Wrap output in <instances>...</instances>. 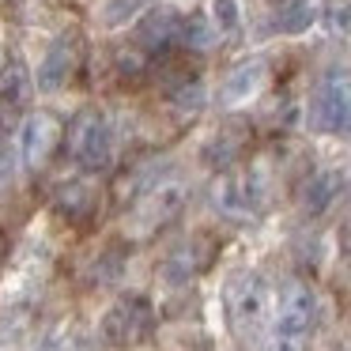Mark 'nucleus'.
Wrapping results in <instances>:
<instances>
[{
	"mask_svg": "<svg viewBox=\"0 0 351 351\" xmlns=\"http://www.w3.org/2000/svg\"><path fill=\"white\" fill-rule=\"evenodd\" d=\"M268 302H272V291H268L265 276L257 272H242L230 280L227 287V310H230V321H234L238 332L253 336L261 325L268 321Z\"/></svg>",
	"mask_w": 351,
	"mask_h": 351,
	"instance_id": "nucleus-1",
	"label": "nucleus"
},
{
	"mask_svg": "<svg viewBox=\"0 0 351 351\" xmlns=\"http://www.w3.org/2000/svg\"><path fill=\"white\" fill-rule=\"evenodd\" d=\"M155 325V313H152V302L140 295H121L106 313H102V336L106 343L114 348H132L140 343Z\"/></svg>",
	"mask_w": 351,
	"mask_h": 351,
	"instance_id": "nucleus-2",
	"label": "nucleus"
},
{
	"mask_svg": "<svg viewBox=\"0 0 351 351\" xmlns=\"http://www.w3.org/2000/svg\"><path fill=\"white\" fill-rule=\"evenodd\" d=\"M69 155L84 170H99L110 162V125L99 110H80L76 121L69 125Z\"/></svg>",
	"mask_w": 351,
	"mask_h": 351,
	"instance_id": "nucleus-3",
	"label": "nucleus"
},
{
	"mask_svg": "<svg viewBox=\"0 0 351 351\" xmlns=\"http://www.w3.org/2000/svg\"><path fill=\"white\" fill-rule=\"evenodd\" d=\"M310 125L317 132L351 129V72H332L310 102Z\"/></svg>",
	"mask_w": 351,
	"mask_h": 351,
	"instance_id": "nucleus-4",
	"label": "nucleus"
},
{
	"mask_svg": "<svg viewBox=\"0 0 351 351\" xmlns=\"http://www.w3.org/2000/svg\"><path fill=\"white\" fill-rule=\"evenodd\" d=\"M313 321H317V298L302 280H291L280 287L276 295V310H272V332H287V336H310Z\"/></svg>",
	"mask_w": 351,
	"mask_h": 351,
	"instance_id": "nucleus-5",
	"label": "nucleus"
},
{
	"mask_svg": "<svg viewBox=\"0 0 351 351\" xmlns=\"http://www.w3.org/2000/svg\"><path fill=\"white\" fill-rule=\"evenodd\" d=\"M212 200L223 215H234V219H253L265 204V178L253 170V174H223L212 185Z\"/></svg>",
	"mask_w": 351,
	"mask_h": 351,
	"instance_id": "nucleus-6",
	"label": "nucleus"
},
{
	"mask_svg": "<svg viewBox=\"0 0 351 351\" xmlns=\"http://www.w3.org/2000/svg\"><path fill=\"white\" fill-rule=\"evenodd\" d=\"M61 144V125L49 114H31L19 129V159L27 170H42Z\"/></svg>",
	"mask_w": 351,
	"mask_h": 351,
	"instance_id": "nucleus-7",
	"label": "nucleus"
},
{
	"mask_svg": "<svg viewBox=\"0 0 351 351\" xmlns=\"http://www.w3.org/2000/svg\"><path fill=\"white\" fill-rule=\"evenodd\" d=\"M185 204V189L174 182H162V185H152L144 197H136V212H132V227L144 234V230H155L162 223H170Z\"/></svg>",
	"mask_w": 351,
	"mask_h": 351,
	"instance_id": "nucleus-8",
	"label": "nucleus"
},
{
	"mask_svg": "<svg viewBox=\"0 0 351 351\" xmlns=\"http://www.w3.org/2000/svg\"><path fill=\"white\" fill-rule=\"evenodd\" d=\"M53 208L64 215V219L72 223H84L95 215V208H99V185L87 182V178H80V182H69L61 185V189L53 193Z\"/></svg>",
	"mask_w": 351,
	"mask_h": 351,
	"instance_id": "nucleus-9",
	"label": "nucleus"
},
{
	"mask_svg": "<svg viewBox=\"0 0 351 351\" xmlns=\"http://www.w3.org/2000/svg\"><path fill=\"white\" fill-rule=\"evenodd\" d=\"M261 87H265V64L250 61V64H242V69L230 72V80L223 84L219 99H223V106H242V102L257 99Z\"/></svg>",
	"mask_w": 351,
	"mask_h": 351,
	"instance_id": "nucleus-10",
	"label": "nucleus"
},
{
	"mask_svg": "<svg viewBox=\"0 0 351 351\" xmlns=\"http://www.w3.org/2000/svg\"><path fill=\"white\" fill-rule=\"evenodd\" d=\"M72 64H76V49H72L69 38H61L46 53V61H42V69H38V91L49 95V91H57V87H64L72 76Z\"/></svg>",
	"mask_w": 351,
	"mask_h": 351,
	"instance_id": "nucleus-11",
	"label": "nucleus"
},
{
	"mask_svg": "<svg viewBox=\"0 0 351 351\" xmlns=\"http://www.w3.org/2000/svg\"><path fill=\"white\" fill-rule=\"evenodd\" d=\"M200 265H204V245L200 242H185L182 250H174L170 253V261L162 265V272H159V280L167 283V287H182V283H189L193 276L200 272Z\"/></svg>",
	"mask_w": 351,
	"mask_h": 351,
	"instance_id": "nucleus-12",
	"label": "nucleus"
},
{
	"mask_svg": "<svg viewBox=\"0 0 351 351\" xmlns=\"http://www.w3.org/2000/svg\"><path fill=\"white\" fill-rule=\"evenodd\" d=\"M182 34V19L174 16L170 8H159V12H152V16L140 23V42H144L147 49H162V46H170V42Z\"/></svg>",
	"mask_w": 351,
	"mask_h": 351,
	"instance_id": "nucleus-13",
	"label": "nucleus"
},
{
	"mask_svg": "<svg viewBox=\"0 0 351 351\" xmlns=\"http://www.w3.org/2000/svg\"><path fill=\"white\" fill-rule=\"evenodd\" d=\"M27 99H31V76H27L23 64H8L0 72V102L8 110H19L27 106Z\"/></svg>",
	"mask_w": 351,
	"mask_h": 351,
	"instance_id": "nucleus-14",
	"label": "nucleus"
},
{
	"mask_svg": "<svg viewBox=\"0 0 351 351\" xmlns=\"http://www.w3.org/2000/svg\"><path fill=\"white\" fill-rule=\"evenodd\" d=\"M317 19V0H291L287 8L280 12V31H287V34H298V31H306V27Z\"/></svg>",
	"mask_w": 351,
	"mask_h": 351,
	"instance_id": "nucleus-15",
	"label": "nucleus"
},
{
	"mask_svg": "<svg viewBox=\"0 0 351 351\" xmlns=\"http://www.w3.org/2000/svg\"><path fill=\"white\" fill-rule=\"evenodd\" d=\"M336 189H340V178H336V174L313 178L310 189H306V208H310V212H321V208H325L328 200L336 197Z\"/></svg>",
	"mask_w": 351,
	"mask_h": 351,
	"instance_id": "nucleus-16",
	"label": "nucleus"
},
{
	"mask_svg": "<svg viewBox=\"0 0 351 351\" xmlns=\"http://www.w3.org/2000/svg\"><path fill=\"white\" fill-rule=\"evenodd\" d=\"M212 27L219 34L238 27V0H212Z\"/></svg>",
	"mask_w": 351,
	"mask_h": 351,
	"instance_id": "nucleus-17",
	"label": "nucleus"
},
{
	"mask_svg": "<svg viewBox=\"0 0 351 351\" xmlns=\"http://www.w3.org/2000/svg\"><path fill=\"white\" fill-rule=\"evenodd\" d=\"M140 8V0H106L102 4V23L117 27V23H129V16Z\"/></svg>",
	"mask_w": 351,
	"mask_h": 351,
	"instance_id": "nucleus-18",
	"label": "nucleus"
},
{
	"mask_svg": "<svg viewBox=\"0 0 351 351\" xmlns=\"http://www.w3.org/2000/svg\"><path fill=\"white\" fill-rule=\"evenodd\" d=\"M265 351H306V336H287V332H268Z\"/></svg>",
	"mask_w": 351,
	"mask_h": 351,
	"instance_id": "nucleus-19",
	"label": "nucleus"
}]
</instances>
